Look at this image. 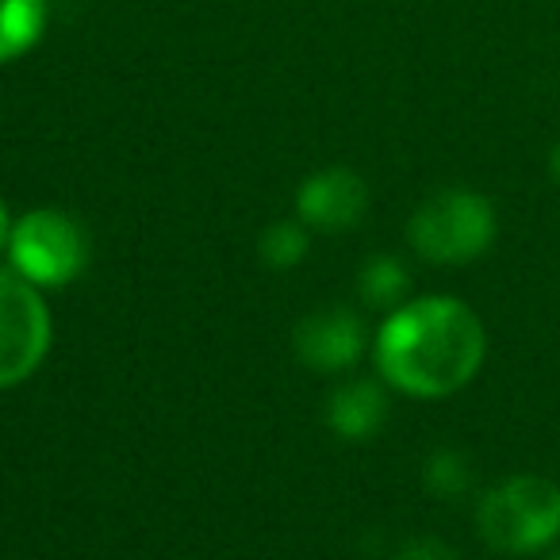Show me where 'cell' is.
<instances>
[{
    "label": "cell",
    "instance_id": "obj_1",
    "mask_svg": "<svg viewBox=\"0 0 560 560\" xmlns=\"http://www.w3.org/2000/svg\"><path fill=\"white\" fill-rule=\"evenodd\" d=\"M488 358L480 315L453 296H419L392 307L373 342L384 384L415 399H445L468 388Z\"/></svg>",
    "mask_w": 560,
    "mask_h": 560
},
{
    "label": "cell",
    "instance_id": "obj_2",
    "mask_svg": "<svg viewBox=\"0 0 560 560\" xmlns=\"http://www.w3.org/2000/svg\"><path fill=\"white\" fill-rule=\"evenodd\" d=\"M476 529L488 549L506 557H534L560 537V483L518 472L476 503Z\"/></svg>",
    "mask_w": 560,
    "mask_h": 560
},
{
    "label": "cell",
    "instance_id": "obj_3",
    "mask_svg": "<svg viewBox=\"0 0 560 560\" xmlns=\"http://www.w3.org/2000/svg\"><path fill=\"white\" fill-rule=\"evenodd\" d=\"M495 208L476 188H442L415 208L407 223V242L430 265H472L495 242Z\"/></svg>",
    "mask_w": 560,
    "mask_h": 560
},
{
    "label": "cell",
    "instance_id": "obj_4",
    "mask_svg": "<svg viewBox=\"0 0 560 560\" xmlns=\"http://www.w3.org/2000/svg\"><path fill=\"white\" fill-rule=\"evenodd\" d=\"M9 261L35 289H66L89 265V238L73 215L58 208H35L12 219Z\"/></svg>",
    "mask_w": 560,
    "mask_h": 560
},
{
    "label": "cell",
    "instance_id": "obj_5",
    "mask_svg": "<svg viewBox=\"0 0 560 560\" xmlns=\"http://www.w3.org/2000/svg\"><path fill=\"white\" fill-rule=\"evenodd\" d=\"M50 350V307L43 289L0 269V392L24 384Z\"/></svg>",
    "mask_w": 560,
    "mask_h": 560
},
{
    "label": "cell",
    "instance_id": "obj_6",
    "mask_svg": "<svg viewBox=\"0 0 560 560\" xmlns=\"http://www.w3.org/2000/svg\"><path fill=\"white\" fill-rule=\"evenodd\" d=\"M369 211V188L353 170L330 165L300 185L296 215L307 231H350Z\"/></svg>",
    "mask_w": 560,
    "mask_h": 560
},
{
    "label": "cell",
    "instance_id": "obj_7",
    "mask_svg": "<svg viewBox=\"0 0 560 560\" xmlns=\"http://www.w3.org/2000/svg\"><path fill=\"white\" fill-rule=\"evenodd\" d=\"M365 323L350 307H323L296 327V358L315 373H346L365 358Z\"/></svg>",
    "mask_w": 560,
    "mask_h": 560
},
{
    "label": "cell",
    "instance_id": "obj_8",
    "mask_svg": "<svg viewBox=\"0 0 560 560\" xmlns=\"http://www.w3.org/2000/svg\"><path fill=\"white\" fill-rule=\"evenodd\" d=\"M388 419V392L376 381H350L327 399V427L346 442H369Z\"/></svg>",
    "mask_w": 560,
    "mask_h": 560
},
{
    "label": "cell",
    "instance_id": "obj_9",
    "mask_svg": "<svg viewBox=\"0 0 560 560\" xmlns=\"http://www.w3.org/2000/svg\"><path fill=\"white\" fill-rule=\"evenodd\" d=\"M50 24L47 0H0V66L32 55Z\"/></svg>",
    "mask_w": 560,
    "mask_h": 560
},
{
    "label": "cell",
    "instance_id": "obj_10",
    "mask_svg": "<svg viewBox=\"0 0 560 560\" xmlns=\"http://www.w3.org/2000/svg\"><path fill=\"white\" fill-rule=\"evenodd\" d=\"M361 284V296L369 300L373 307H384V312H392V307L407 304V289H411V272L404 269V261L392 254H376L373 261L361 269L358 277Z\"/></svg>",
    "mask_w": 560,
    "mask_h": 560
},
{
    "label": "cell",
    "instance_id": "obj_11",
    "mask_svg": "<svg viewBox=\"0 0 560 560\" xmlns=\"http://www.w3.org/2000/svg\"><path fill=\"white\" fill-rule=\"evenodd\" d=\"M307 226L300 219H280V223H269L257 238V254L269 269H296L307 257Z\"/></svg>",
    "mask_w": 560,
    "mask_h": 560
},
{
    "label": "cell",
    "instance_id": "obj_12",
    "mask_svg": "<svg viewBox=\"0 0 560 560\" xmlns=\"http://www.w3.org/2000/svg\"><path fill=\"white\" fill-rule=\"evenodd\" d=\"M422 480L438 499H460L472 488V465L460 450H434L422 468Z\"/></svg>",
    "mask_w": 560,
    "mask_h": 560
},
{
    "label": "cell",
    "instance_id": "obj_13",
    "mask_svg": "<svg viewBox=\"0 0 560 560\" xmlns=\"http://www.w3.org/2000/svg\"><path fill=\"white\" fill-rule=\"evenodd\" d=\"M396 560H460V552L438 537H415L396 552Z\"/></svg>",
    "mask_w": 560,
    "mask_h": 560
},
{
    "label": "cell",
    "instance_id": "obj_14",
    "mask_svg": "<svg viewBox=\"0 0 560 560\" xmlns=\"http://www.w3.org/2000/svg\"><path fill=\"white\" fill-rule=\"evenodd\" d=\"M9 234H12V215H9V208H4V200H0V254L9 249Z\"/></svg>",
    "mask_w": 560,
    "mask_h": 560
},
{
    "label": "cell",
    "instance_id": "obj_15",
    "mask_svg": "<svg viewBox=\"0 0 560 560\" xmlns=\"http://www.w3.org/2000/svg\"><path fill=\"white\" fill-rule=\"evenodd\" d=\"M549 173H552V180L560 185V139L552 142V150H549Z\"/></svg>",
    "mask_w": 560,
    "mask_h": 560
},
{
    "label": "cell",
    "instance_id": "obj_16",
    "mask_svg": "<svg viewBox=\"0 0 560 560\" xmlns=\"http://www.w3.org/2000/svg\"><path fill=\"white\" fill-rule=\"evenodd\" d=\"M549 560H560V549H557V552H552V557H549Z\"/></svg>",
    "mask_w": 560,
    "mask_h": 560
}]
</instances>
